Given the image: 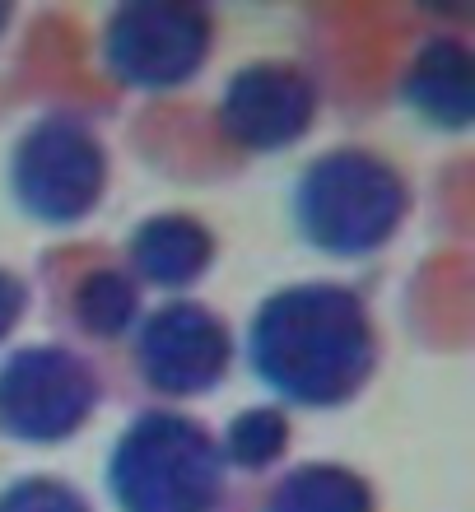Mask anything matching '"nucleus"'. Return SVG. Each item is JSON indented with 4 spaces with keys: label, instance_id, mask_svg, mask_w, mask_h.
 Wrapping results in <instances>:
<instances>
[{
    "label": "nucleus",
    "instance_id": "nucleus-5",
    "mask_svg": "<svg viewBox=\"0 0 475 512\" xmlns=\"http://www.w3.org/2000/svg\"><path fill=\"white\" fill-rule=\"evenodd\" d=\"M215 52V14L196 0H126L98 28V61L122 89L168 94Z\"/></svg>",
    "mask_w": 475,
    "mask_h": 512
},
{
    "label": "nucleus",
    "instance_id": "nucleus-4",
    "mask_svg": "<svg viewBox=\"0 0 475 512\" xmlns=\"http://www.w3.org/2000/svg\"><path fill=\"white\" fill-rule=\"evenodd\" d=\"M10 196L19 215L47 229H70L98 210L108 191V149L75 112H42L10 145Z\"/></svg>",
    "mask_w": 475,
    "mask_h": 512
},
{
    "label": "nucleus",
    "instance_id": "nucleus-10",
    "mask_svg": "<svg viewBox=\"0 0 475 512\" xmlns=\"http://www.w3.org/2000/svg\"><path fill=\"white\" fill-rule=\"evenodd\" d=\"M210 266H215V233L182 210L140 219L126 238V275L136 284H150V289L182 294Z\"/></svg>",
    "mask_w": 475,
    "mask_h": 512
},
{
    "label": "nucleus",
    "instance_id": "nucleus-3",
    "mask_svg": "<svg viewBox=\"0 0 475 512\" xmlns=\"http://www.w3.org/2000/svg\"><path fill=\"white\" fill-rule=\"evenodd\" d=\"M103 480L117 512H215L229 466L201 419L182 410H140L117 433Z\"/></svg>",
    "mask_w": 475,
    "mask_h": 512
},
{
    "label": "nucleus",
    "instance_id": "nucleus-8",
    "mask_svg": "<svg viewBox=\"0 0 475 512\" xmlns=\"http://www.w3.org/2000/svg\"><path fill=\"white\" fill-rule=\"evenodd\" d=\"M317 117V84L294 61H247L224 80L215 122L243 154H280L299 145Z\"/></svg>",
    "mask_w": 475,
    "mask_h": 512
},
{
    "label": "nucleus",
    "instance_id": "nucleus-7",
    "mask_svg": "<svg viewBox=\"0 0 475 512\" xmlns=\"http://www.w3.org/2000/svg\"><path fill=\"white\" fill-rule=\"evenodd\" d=\"M136 378L159 396H205L233 364V331L215 308L196 298H168L131 331Z\"/></svg>",
    "mask_w": 475,
    "mask_h": 512
},
{
    "label": "nucleus",
    "instance_id": "nucleus-2",
    "mask_svg": "<svg viewBox=\"0 0 475 512\" xmlns=\"http://www.w3.org/2000/svg\"><path fill=\"white\" fill-rule=\"evenodd\" d=\"M410 215V187L392 159L364 145H336L308 159L289 191L294 233L322 256H373Z\"/></svg>",
    "mask_w": 475,
    "mask_h": 512
},
{
    "label": "nucleus",
    "instance_id": "nucleus-15",
    "mask_svg": "<svg viewBox=\"0 0 475 512\" xmlns=\"http://www.w3.org/2000/svg\"><path fill=\"white\" fill-rule=\"evenodd\" d=\"M24 312H28L24 275H14L10 266H0V345L14 336V326L24 322Z\"/></svg>",
    "mask_w": 475,
    "mask_h": 512
},
{
    "label": "nucleus",
    "instance_id": "nucleus-14",
    "mask_svg": "<svg viewBox=\"0 0 475 512\" xmlns=\"http://www.w3.org/2000/svg\"><path fill=\"white\" fill-rule=\"evenodd\" d=\"M0 512H94V503L61 475H19L0 489Z\"/></svg>",
    "mask_w": 475,
    "mask_h": 512
},
{
    "label": "nucleus",
    "instance_id": "nucleus-11",
    "mask_svg": "<svg viewBox=\"0 0 475 512\" xmlns=\"http://www.w3.org/2000/svg\"><path fill=\"white\" fill-rule=\"evenodd\" d=\"M261 512H378V499L359 471L340 461H303L271 485Z\"/></svg>",
    "mask_w": 475,
    "mask_h": 512
},
{
    "label": "nucleus",
    "instance_id": "nucleus-12",
    "mask_svg": "<svg viewBox=\"0 0 475 512\" xmlns=\"http://www.w3.org/2000/svg\"><path fill=\"white\" fill-rule=\"evenodd\" d=\"M70 317L84 336L94 340H122L140 322V284L122 266H94L84 270L70 289Z\"/></svg>",
    "mask_w": 475,
    "mask_h": 512
},
{
    "label": "nucleus",
    "instance_id": "nucleus-13",
    "mask_svg": "<svg viewBox=\"0 0 475 512\" xmlns=\"http://www.w3.org/2000/svg\"><path fill=\"white\" fill-rule=\"evenodd\" d=\"M224 466L238 471H266L285 457L289 447V419L280 405H247L224 424V433L215 438Z\"/></svg>",
    "mask_w": 475,
    "mask_h": 512
},
{
    "label": "nucleus",
    "instance_id": "nucleus-1",
    "mask_svg": "<svg viewBox=\"0 0 475 512\" xmlns=\"http://www.w3.org/2000/svg\"><path fill=\"white\" fill-rule=\"evenodd\" d=\"M247 368L294 410H340L378 368V326L350 284H280L247 322Z\"/></svg>",
    "mask_w": 475,
    "mask_h": 512
},
{
    "label": "nucleus",
    "instance_id": "nucleus-16",
    "mask_svg": "<svg viewBox=\"0 0 475 512\" xmlns=\"http://www.w3.org/2000/svg\"><path fill=\"white\" fill-rule=\"evenodd\" d=\"M5 24H10V5L0 0V33H5Z\"/></svg>",
    "mask_w": 475,
    "mask_h": 512
},
{
    "label": "nucleus",
    "instance_id": "nucleus-9",
    "mask_svg": "<svg viewBox=\"0 0 475 512\" xmlns=\"http://www.w3.org/2000/svg\"><path fill=\"white\" fill-rule=\"evenodd\" d=\"M396 94L429 131L462 135L475 122V52L457 33H429L410 52Z\"/></svg>",
    "mask_w": 475,
    "mask_h": 512
},
{
    "label": "nucleus",
    "instance_id": "nucleus-6",
    "mask_svg": "<svg viewBox=\"0 0 475 512\" xmlns=\"http://www.w3.org/2000/svg\"><path fill=\"white\" fill-rule=\"evenodd\" d=\"M103 382L66 345H24L0 364V433L28 447L66 443L98 410Z\"/></svg>",
    "mask_w": 475,
    "mask_h": 512
}]
</instances>
